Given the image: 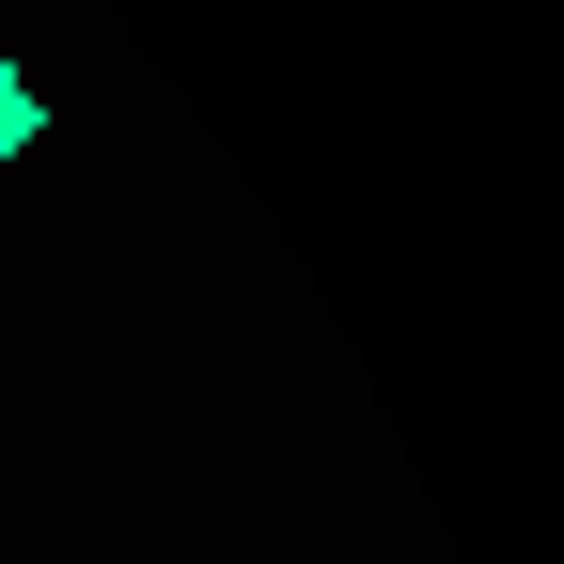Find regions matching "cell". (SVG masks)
I'll use <instances>...</instances> for the list:
<instances>
[{
	"label": "cell",
	"mask_w": 564,
	"mask_h": 564,
	"mask_svg": "<svg viewBox=\"0 0 564 564\" xmlns=\"http://www.w3.org/2000/svg\"><path fill=\"white\" fill-rule=\"evenodd\" d=\"M17 158H32V79L0 63V173H17Z\"/></svg>",
	"instance_id": "obj_1"
}]
</instances>
